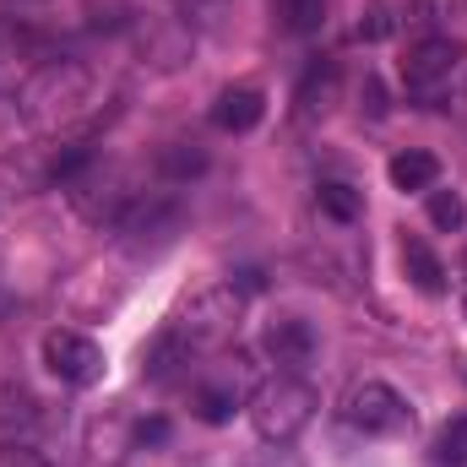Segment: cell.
I'll list each match as a JSON object with an SVG mask.
<instances>
[{"mask_svg":"<svg viewBox=\"0 0 467 467\" xmlns=\"http://www.w3.org/2000/svg\"><path fill=\"white\" fill-rule=\"evenodd\" d=\"M337 88H343V77H337V66H332V60H316V66L305 71V82H299V93H294V104H299V119H316V115H327V109L337 104Z\"/></svg>","mask_w":467,"mask_h":467,"instance_id":"obj_12","label":"cell"},{"mask_svg":"<svg viewBox=\"0 0 467 467\" xmlns=\"http://www.w3.org/2000/svg\"><path fill=\"white\" fill-rule=\"evenodd\" d=\"M391 185H397L402 196H408V191H435V185H441V158L424 152V147L397 152V158H391Z\"/></svg>","mask_w":467,"mask_h":467,"instance_id":"obj_14","label":"cell"},{"mask_svg":"<svg viewBox=\"0 0 467 467\" xmlns=\"http://www.w3.org/2000/svg\"><path fill=\"white\" fill-rule=\"evenodd\" d=\"M104 109V88L93 77V66L82 60H44L27 82H22V115L49 136H71Z\"/></svg>","mask_w":467,"mask_h":467,"instance_id":"obj_1","label":"cell"},{"mask_svg":"<svg viewBox=\"0 0 467 467\" xmlns=\"http://www.w3.org/2000/svg\"><path fill=\"white\" fill-rule=\"evenodd\" d=\"M451 71H457V44L441 38V33L419 38V44L408 49V60H402V82H408V93H435Z\"/></svg>","mask_w":467,"mask_h":467,"instance_id":"obj_8","label":"cell"},{"mask_svg":"<svg viewBox=\"0 0 467 467\" xmlns=\"http://www.w3.org/2000/svg\"><path fill=\"white\" fill-rule=\"evenodd\" d=\"M261 115H266V93H261L255 82L223 88V93H218V104H213V125H218L223 136H244V130H255Z\"/></svg>","mask_w":467,"mask_h":467,"instance_id":"obj_11","label":"cell"},{"mask_svg":"<svg viewBox=\"0 0 467 467\" xmlns=\"http://www.w3.org/2000/svg\"><path fill=\"white\" fill-rule=\"evenodd\" d=\"M343 424L358 435H375V441H391V435H408L413 430V408L397 386L386 380H358L343 397Z\"/></svg>","mask_w":467,"mask_h":467,"instance_id":"obj_4","label":"cell"},{"mask_svg":"<svg viewBox=\"0 0 467 467\" xmlns=\"http://www.w3.org/2000/svg\"><path fill=\"white\" fill-rule=\"evenodd\" d=\"M234 402H239V375L196 380V391H191V408H196V419H207V424H223L234 413Z\"/></svg>","mask_w":467,"mask_h":467,"instance_id":"obj_16","label":"cell"},{"mask_svg":"<svg viewBox=\"0 0 467 467\" xmlns=\"http://www.w3.org/2000/svg\"><path fill=\"white\" fill-rule=\"evenodd\" d=\"M261 348H266V358H272L277 369H305V364L316 358V348H321V337H316V327H310V321L283 316V321H272V327H266Z\"/></svg>","mask_w":467,"mask_h":467,"instance_id":"obj_10","label":"cell"},{"mask_svg":"<svg viewBox=\"0 0 467 467\" xmlns=\"http://www.w3.org/2000/svg\"><path fill=\"white\" fill-rule=\"evenodd\" d=\"M272 11H277L283 33H294V38H310L327 27V0H272Z\"/></svg>","mask_w":467,"mask_h":467,"instance_id":"obj_18","label":"cell"},{"mask_svg":"<svg viewBox=\"0 0 467 467\" xmlns=\"http://www.w3.org/2000/svg\"><path fill=\"white\" fill-rule=\"evenodd\" d=\"M316 202H321V213H327L332 223H358V218H364V191H353L348 180H327V185L316 191Z\"/></svg>","mask_w":467,"mask_h":467,"instance_id":"obj_19","label":"cell"},{"mask_svg":"<svg viewBox=\"0 0 467 467\" xmlns=\"http://www.w3.org/2000/svg\"><path fill=\"white\" fill-rule=\"evenodd\" d=\"M239 321H244V288H239V283H218V288H202V294L174 316V337L202 358V353L229 348L234 332H239Z\"/></svg>","mask_w":467,"mask_h":467,"instance_id":"obj_3","label":"cell"},{"mask_svg":"<svg viewBox=\"0 0 467 467\" xmlns=\"http://www.w3.org/2000/svg\"><path fill=\"white\" fill-rule=\"evenodd\" d=\"M180 229H185L180 202H169V196H136V207L119 218V244L130 255H158L163 244H174Z\"/></svg>","mask_w":467,"mask_h":467,"instance_id":"obj_7","label":"cell"},{"mask_svg":"<svg viewBox=\"0 0 467 467\" xmlns=\"http://www.w3.org/2000/svg\"><path fill=\"white\" fill-rule=\"evenodd\" d=\"M402 272H408V283L419 288V294H446V266H441V255L424 244V239H402Z\"/></svg>","mask_w":467,"mask_h":467,"instance_id":"obj_15","label":"cell"},{"mask_svg":"<svg viewBox=\"0 0 467 467\" xmlns=\"http://www.w3.org/2000/svg\"><path fill=\"white\" fill-rule=\"evenodd\" d=\"M66 196H71V207H77L93 229H119V218L136 207V196H141V191H130L119 169H104V163L93 158V163L66 185Z\"/></svg>","mask_w":467,"mask_h":467,"instance_id":"obj_5","label":"cell"},{"mask_svg":"<svg viewBox=\"0 0 467 467\" xmlns=\"http://www.w3.org/2000/svg\"><path fill=\"white\" fill-rule=\"evenodd\" d=\"M435 462L441 467H467V419H451L435 441Z\"/></svg>","mask_w":467,"mask_h":467,"instance_id":"obj_21","label":"cell"},{"mask_svg":"<svg viewBox=\"0 0 467 467\" xmlns=\"http://www.w3.org/2000/svg\"><path fill=\"white\" fill-rule=\"evenodd\" d=\"M158 174H163L169 185H185V180L207 174V152H202L196 141H169V147L158 152Z\"/></svg>","mask_w":467,"mask_h":467,"instance_id":"obj_17","label":"cell"},{"mask_svg":"<svg viewBox=\"0 0 467 467\" xmlns=\"http://www.w3.org/2000/svg\"><path fill=\"white\" fill-rule=\"evenodd\" d=\"M364 99H369V104H364L369 115H386V99H380V82H375V77L364 82Z\"/></svg>","mask_w":467,"mask_h":467,"instance_id":"obj_22","label":"cell"},{"mask_svg":"<svg viewBox=\"0 0 467 467\" xmlns=\"http://www.w3.org/2000/svg\"><path fill=\"white\" fill-rule=\"evenodd\" d=\"M316 408H321V391H316L305 375H294V369H277V375L261 380V386L250 391V402H244L250 430H255L266 446H294V441L310 430Z\"/></svg>","mask_w":467,"mask_h":467,"instance_id":"obj_2","label":"cell"},{"mask_svg":"<svg viewBox=\"0 0 467 467\" xmlns=\"http://www.w3.org/2000/svg\"><path fill=\"white\" fill-rule=\"evenodd\" d=\"M430 223H435V229H462L467 202L457 191H441V185H435V191H430Z\"/></svg>","mask_w":467,"mask_h":467,"instance_id":"obj_20","label":"cell"},{"mask_svg":"<svg viewBox=\"0 0 467 467\" xmlns=\"http://www.w3.org/2000/svg\"><path fill=\"white\" fill-rule=\"evenodd\" d=\"M430 11H435V0H369V5L358 11L353 38H358V44H380V38H391L397 27H408V22H430Z\"/></svg>","mask_w":467,"mask_h":467,"instance_id":"obj_9","label":"cell"},{"mask_svg":"<svg viewBox=\"0 0 467 467\" xmlns=\"http://www.w3.org/2000/svg\"><path fill=\"white\" fill-rule=\"evenodd\" d=\"M44 364H49V375H55L60 386H77V391L99 386L104 369H109L104 348H99L88 332H71V327H55V332L44 337Z\"/></svg>","mask_w":467,"mask_h":467,"instance_id":"obj_6","label":"cell"},{"mask_svg":"<svg viewBox=\"0 0 467 467\" xmlns=\"http://www.w3.org/2000/svg\"><path fill=\"white\" fill-rule=\"evenodd\" d=\"M191 364H196V353L174 337V327H163V332L141 348V375H147V380H174V375L191 369Z\"/></svg>","mask_w":467,"mask_h":467,"instance_id":"obj_13","label":"cell"}]
</instances>
